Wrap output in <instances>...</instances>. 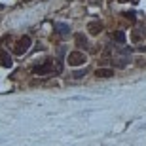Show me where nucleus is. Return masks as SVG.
I'll return each mask as SVG.
<instances>
[{
	"label": "nucleus",
	"mask_w": 146,
	"mask_h": 146,
	"mask_svg": "<svg viewBox=\"0 0 146 146\" xmlns=\"http://www.w3.org/2000/svg\"><path fill=\"white\" fill-rule=\"evenodd\" d=\"M31 44H33V40H31V36H21L19 40L15 42V46H13V53L15 55H23V53H27L29 48H31Z\"/></svg>",
	"instance_id": "f257e3e1"
},
{
	"label": "nucleus",
	"mask_w": 146,
	"mask_h": 146,
	"mask_svg": "<svg viewBox=\"0 0 146 146\" xmlns=\"http://www.w3.org/2000/svg\"><path fill=\"white\" fill-rule=\"evenodd\" d=\"M86 61H87V57H86V53H82V51H70V53L66 55V63L70 66H82Z\"/></svg>",
	"instance_id": "f03ea898"
},
{
	"label": "nucleus",
	"mask_w": 146,
	"mask_h": 146,
	"mask_svg": "<svg viewBox=\"0 0 146 146\" xmlns=\"http://www.w3.org/2000/svg\"><path fill=\"white\" fill-rule=\"evenodd\" d=\"M53 70H55V68H53V61H51V59H46L44 63L33 66V72L38 74V76H46V74H49V72H53Z\"/></svg>",
	"instance_id": "7ed1b4c3"
},
{
	"label": "nucleus",
	"mask_w": 146,
	"mask_h": 146,
	"mask_svg": "<svg viewBox=\"0 0 146 146\" xmlns=\"http://www.w3.org/2000/svg\"><path fill=\"white\" fill-rule=\"evenodd\" d=\"M101 31H103V23H101V21H91L89 25H87V33L91 34V36L101 34Z\"/></svg>",
	"instance_id": "20e7f679"
},
{
	"label": "nucleus",
	"mask_w": 146,
	"mask_h": 146,
	"mask_svg": "<svg viewBox=\"0 0 146 146\" xmlns=\"http://www.w3.org/2000/svg\"><path fill=\"white\" fill-rule=\"evenodd\" d=\"M112 76H114V70L112 68H106V66H101V68L95 70V78H104V80H108V78H112Z\"/></svg>",
	"instance_id": "39448f33"
},
{
	"label": "nucleus",
	"mask_w": 146,
	"mask_h": 146,
	"mask_svg": "<svg viewBox=\"0 0 146 146\" xmlns=\"http://www.w3.org/2000/svg\"><path fill=\"white\" fill-rule=\"evenodd\" d=\"M74 42L78 44L82 49H87V46H89V42H87V36H86V34H82V33L74 34Z\"/></svg>",
	"instance_id": "423d86ee"
},
{
	"label": "nucleus",
	"mask_w": 146,
	"mask_h": 146,
	"mask_svg": "<svg viewBox=\"0 0 146 146\" xmlns=\"http://www.w3.org/2000/svg\"><path fill=\"white\" fill-rule=\"evenodd\" d=\"M146 36V31L144 29H137V31H133V33H131V40H133V42H141L142 38Z\"/></svg>",
	"instance_id": "0eeeda50"
},
{
	"label": "nucleus",
	"mask_w": 146,
	"mask_h": 146,
	"mask_svg": "<svg viewBox=\"0 0 146 146\" xmlns=\"http://www.w3.org/2000/svg\"><path fill=\"white\" fill-rule=\"evenodd\" d=\"M55 31H57L61 36H68V33H70V27H68L66 23H57V25H55Z\"/></svg>",
	"instance_id": "6e6552de"
},
{
	"label": "nucleus",
	"mask_w": 146,
	"mask_h": 146,
	"mask_svg": "<svg viewBox=\"0 0 146 146\" xmlns=\"http://www.w3.org/2000/svg\"><path fill=\"white\" fill-rule=\"evenodd\" d=\"M0 65H2V66H11L10 55L6 53V51H2V49H0Z\"/></svg>",
	"instance_id": "1a4fd4ad"
},
{
	"label": "nucleus",
	"mask_w": 146,
	"mask_h": 146,
	"mask_svg": "<svg viewBox=\"0 0 146 146\" xmlns=\"http://www.w3.org/2000/svg\"><path fill=\"white\" fill-rule=\"evenodd\" d=\"M84 76H87V70L84 68V70H76V72H72V80H82Z\"/></svg>",
	"instance_id": "9d476101"
},
{
	"label": "nucleus",
	"mask_w": 146,
	"mask_h": 146,
	"mask_svg": "<svg viewBox=\"0 0 146 146\" xmlns=\"http://www.w3.org/2000/svg\"><path fill=\"white\" fill-rule=\"evenodd\" d=\"M114 40H116V42H119V44H123L125 42V34L121 33V31H116V33H114Z\"/></svg>",
	"instance_id": "9b49d317"
},
{
	"label": "nucleus",
	"mask_w": 146,
	"mask_h": 146,
	"mask_svg": "<svg viewBox=\"0 0 146 146\" xmlns=\"http://www.w3.org/2000/svg\"><path fill=\"white\" fill-rule=\"evenodd\" d=\"M123 15H125V19H129V21H135V11H125Z\"/></svg>",
	"instance_id": "f8f14e48"
},
{
	"label": "nucleus",
	"mask_w": 146,
	"mask_h": 146,
	"mask_svg": "<svg viewBox=\"0 0 146 146\" xmlns=\"http://www.w3.org/2000/svg\"><path fill=\"white\" fill-rule=\"evenodd\" d=\"M121 2H129V0H121ZM133 2H137V0H133Z\"/></svg>",
	"instance_id": "ddd939ff"
}]
</instances>
